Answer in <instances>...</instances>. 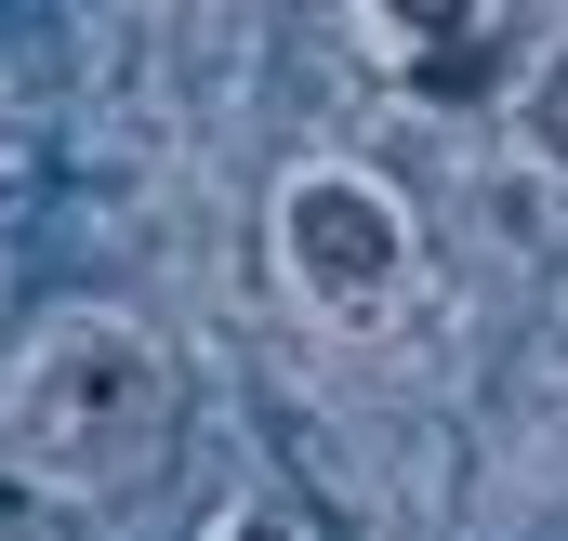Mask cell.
Masks as SVG:
<instances>
[{
	"instance_id": "cell-2",
	"label": "cell",
	"mask_w": 568,
	"mask_h": 541,
	"mask_svg": "<svg viewBox=\"0 0 568 541\" xmlns=\"http://www.w3.org/2000/svg\"><path fill=\"white\" fill-rule=\"evenodd\" d=\"M265 252H278V290L317 317V330H371L410 304L424 277V238H410V198L357 159H304L265 212Z\"/></svg>"
},
{
	"instance_id": "cell-1",
	"label": "cell",
	"mask_w": 568,
	"mask_h": 541,
	"mask_svg": "<svg viewBox=\"0 0 568 541\" xmlns=\"http://www.w3.org/2000/svg\"><path fill=\"white\" fill-rule=\"evenodd\" d=\"M172 422H185L172 344L120 304H67L0 370V476L40 502H120L172 462Z\"/></svg>"
},
{
	"instance_id": "cell-3",
	"label": "cell",
	"mask_w": 568,
	"mask_h": 541,
	"mask_svg": "<svg viewBox=\"0 0 568 541\" xmlns=\"http://www.w3.org/2000/svg\"><path fill=\"white\" fill-rule=\"evenodd\" d=\"M516 133H529V145H542V159L568 172V40L542 53V67H529V93H516Z\"/></svg>"
}]
</instances>
